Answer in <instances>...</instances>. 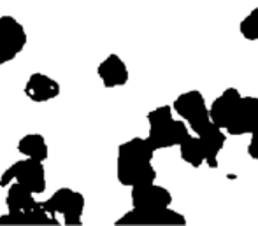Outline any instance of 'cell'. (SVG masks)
Segmentation results:
<instances>
[{
    "label": "cell",
    "mask_w": 258,
    "mask_h": 226,
    "mask_svg": "<svg viewBox=\"0 0 258 226\" xmlns=\"http://www.w3.org/2000/svg\"><path fill=\"white\" fill-rule=\"evenodd\" d=\"M155 149L148 138L134 137L123 142L118 147L116 160V177L119 184L126 188L151 184L156 181V170L153 169Z\"/></svg>",
    "instance_id": "obj_1"
},
{
    "label": "cell",
    "mask_w": 258,
    "mask_h": 226,
    "mask_svg": "<svg viewBox=\"0 0 258 226\" xmlns=\"http://www.w3.org/2000/svg\"><path fill=\"white\" fill-rule=\"evenodd\" d=\"M146 118L148 123H150V135L146 138L153 145L155 151L174 147L190 133L186 123L172 118V107L170 105L156 107L155 111L148 112Z\"/></svg>",
    "instance_id": "obj_2"
},
{
    "label": "cell",
    "mask_w": 258,
    "mask_h": 226,
    "mask_svg": "<svg viewBox=\"0 0 258 226\" xmlns=\"http://www.w3.org/2000/svg\"><path fill=\"white\" fill-rule=\"evenodd\" d=\"M42 209L51 216L60 214L63 217V224L81 226L83 212H85V196L71 188H60L49 196L46 202H41Z\"/></svg>",
    "instance_id": "obj_3"
},
{
    "label": "cell",
    "mask_w": 258,
    "mask_h": 226,
    "mask_svg": "<svg viewBox=\"0 0 258 226\" xmlns=\"http://www.w3.org/2000/svg\"><path fill=\"white\" fill-rule=\"evenodd\" d=\"M11 182H20L27 186L34 195H41L46 191V170L44 162H37L32 158H23L14 162L6 172L0 176V186L6 188Z\"/></svg>",
    "instance_id": "obj_4"
},
{
    "label": "cell",
    "mask_w": 258,
    "mask_h": 226,
    "mask_svg": "<svg viewBox=\"0 0 258 226\" xmlns=\"http://www.w3.org/2000/svg\"><path fill=\"white\" fill-rule=\"evenodd\" d=\"M172 109L186 121L188 128L197 133L206 123L211 121L209 107L206 105V100L199 90H190L181 93L172 104Z\"/></svg>",
    "instance_id": "obj_5"
},
{
    "label": "cell",
    "mask_w": 258,
    "mask_h": 226,
    "mask_svg": "<svg viewBox=\"0 0 258 226\" xmlns=\"http://www.w3.org/2000/svg\"><path fill=\"white\" fill-rule=\"evenodd\" d=\"M25 27L13 16H0V65L13 61L27 46Z\"/></svg>",
    "instance_id": "obj_6"
},
{
    "label": "cell",
    "mask_w": 258,
    "mask_h": 226,
    "mask_svg": "<svg viewBox=\"0 0 258 226\" xmlns=\"http://www.w3.org/2000/svg\"><path fill=\"white\" fill-rule=\"evenodd\" d=\"M118 226L125 224H137V226H184L186 217L179 214L177 210H172L169 207L162 209H146L137 210L132 209L130 212L123 214L119 219H116Z\"/></svg>",
    "instance_id": "obj_7"
},
{
    "label": "cell",
    "mask_w": 258,
    "mask_h": 226,
    "mask_svg": "<svg viewBox=\"0 0 258 226\" xmlns=\"http://www.w3.org/2000/svg\"><path fill=\"white\" fill-rule=\"evenodd\" d=\"M258 126V97H241L225 132L228 135H248Z\"/></svg>",
    "instance_id": "obj_8"
},
{
    "label": "cell",
    "mask_w": 258,
    "mask_h": 226,
    "mask_svg": "<svg viewBox=\"0 0 258 226\" xmlns=\"http://www.w3.org/2000/svg\"><path fill=\"white\" fill-rule=\"evenodd\" d=\"M130 195H132V207L137 210L162 209V207H170L172 203V195L169 189L155 184V182L134 186Z\"/></svg>",
    "instance_id": "obj_9"
},
{
    "label": "cell",
    "mask_w": 258,
    "mask_h": 226,
    "mask_svg": "<svg viewBox=\"0 0 258 226\" xmlns=\"http://www.w3.org/2000/svg\"><path fill=\"white\" fill-rule=\"evenodd\" d=\"M195 135L199 137L202 147H204V162L209 165V169H216L218 167V156L220 151L225 147V142H227V135L223 133V130L220 126H216L213 121L206 123L201 130H199Z\"/></svg>",
    "instance_id": "obj_10"
},
{
    "label": "cell",
    "mask_w": 258,
    "mask_h": 226,
    "mask_svg": "<svg viewBox=\"0 0 258 226\" xmlns=\"http://www.w3.org/2000/svg\"><path fill=\"white\" fill-rule=\"evenodd\" d=\"M242 95L239 93L237 88H227L216 100L211 104L209 107V118L216 126H220L221 130L227 128L228 121H230L232 114H234L235 107H237L239 100Z\"/></svg>",
    "instance_id": "obj_11"
},
{
    "label": "cell",
    "mask_w": 258,
    "mask_h": 226,
    "mask_svg": "<svg viewBox=\"0 0 258 226\" xmlns=\"http://www.w3.org/2000/svg\"><path fill=\"white\" fill-rule=\"evenodd\" d=\"M25 95L35 104H44V102L54 100L60 95V85L49 76L35 72L25 85Z\"/></svg>",
    "instance_id": "obj_12"
},
{
    "label": "cell",
    "mask_w": 258,
    "mask_h": 226,
    "mask_svg": "<svg viewBox=\"0 0 258 226\" xmlns=\"http://www.w3.org/2000/svg\"><path fill=\"white\" fill-rule=\"evenodd\" d=\"M97 74L105 88H119L128 83L126 63L114 53L109 54L104 61H100V65L97 67Z\"/></svg>",
    "instance_id": "obj_13"
},
{
    "label": "cell",
    "mask_w": 258,
    "mask_h": 226,
    "mask_svg": "<svg viewBox=\"0 0 258 226\" xmlns=\"http://www.w3.org/2000/svg\"><path fill=\"white\" fill-rule=\"evenodd\" d=\"M2 224H32V226H56L60 224L58 223V217L51 216L48 214L44 209L37 207L34 210H25V212H7L4 216H0V226Z\"/></svg>",
    "instance_id": "obj_14"
},
{
    "label": "cell",
    "mask_w": 258,
    "mask_h": 226,
    "mask_svg": "<svg viewBox=\"0 0 258 226\" xmlns=\"http://www.w3.org/2000/svg\"><path fill=\"white\" fill-rule=\"evenodd\" d=\"M6 205L9 212H25V210H34L41 207V202L35 200L34 193L27 186L20 184V182H11L7 186Z\"/></svg>",
    "instance_id": "obj_15"
},
{
    "label": "cell",
    "mask_w": 258,
    "mask_h": 226,
    "mask_svg": "<svg viewBox=\"0 0 258 226\" xmlns=\"http://www.w3.org/2000/svg\"><path fill=\"white\" fill-rule=\"evenodd\" d=\"M18 151L25 156V158L37 160V162H46L49 156V149L46 144V138L41 133H28V135L21 137L18 142Z\"/></svg>",
    "instance_id": "obj_16"
},
{
    "label": "cell",
    "mask_w": 258,
    "mask_h": 226,
    "mask_svg": "<svg viewBox=\"0 0 258 226\" xmlns=\"http://www.w3.org/2000/svg\"><path fill=\"white\" fill-rule=\"evenodd\" d=\"M177 145H179L181 160H183L184 163L191 165L194 169L202 167L206 156H204V147H202V144H201V140H199L197 135H191V133H188V135L184 137Z\"/></svg>",
    "instance_id": "obj_17"
},
{
    "label": "cell",
    "mask_w": 258,
    "mask_h": 226,
    "mask_svg": "<svg viewBox=\"0 0 258 226\" xmlns=\"http://www.w3.org/2000/svg\"><path fill=\"white\" fill-rule=\"evenodd\" d=\"M239 30L246 41H258V6L241 21Z\"/></svg>",
    "instance_id": "obj_18"
},
{
    "label": "cell",
    "mask_w": 258,
    "mask_h": 226,
    "mask_svg": "<svg viewBox=\"0 0 258 226\" xmlns=\"http://www.w3.org/2000/svg\"><path fill=\"white\" fill-rule=\"evenodd\" d=\"M248 153L253 160L258 162V126L251 132V140H249V145H248Z\"/></svg>",
    "instance_id": "obj_19"
}]
</instances>
